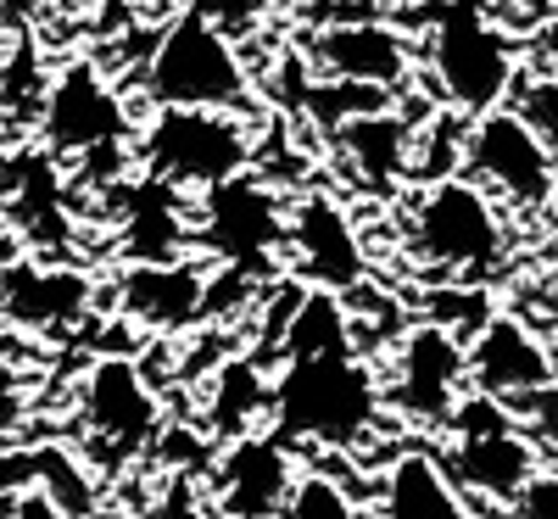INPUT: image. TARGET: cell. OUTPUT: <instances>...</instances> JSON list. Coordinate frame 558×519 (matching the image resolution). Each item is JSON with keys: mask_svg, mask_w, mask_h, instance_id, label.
<instances>
[{"mask_svg": "<svg viewBox=\"0 0 558 519\" xmlns=\"http://www.w3.org/2000/svg\"><path fill=\"white\" fill-rule=\"evenodd\" d=\"M34 481L51 492L57 503H68L73 514H89V475L78 469V458H68L62 447H45V452H34Z\"/></svg>", "mask_w": 558, "mask_h": 519, "instance_id": "cell-22", "label": "cell"}, {"mask_svg": "<svg viewBox=\"0 0 558 519\" xmlns=\"http://www.w3.org/2000/svg\"><path fill=\"white\" fill-rule=\"evenodd\" d=\"M279 519H368L357 508V497L336 481V475H324V469H302L286 508H279Z\"/></svg>", "mask_w": 558, "mask_h": 519, "instance_id": "cell-21", "label": "cell"}, {"mask_svg": "<svg viewBox=\"0 0 558 519\" xmlns=\"http://www.w3.org/2000/svg\"><path fill=\"white\" fill-rule=\"evenodd\" d=\"M514 519H558V469H536V481L514 503Z\"/></svg>", "mask_w": 558, "mask_h": 519, "instance_id": "cell-25", "label": "cell"}, {"mask_svg": "<svg viewBox=\"0 0 558 519\" xmlns=\"http://www.w3.org/2000/svg\"><path fill=\"white\" fill-rule=\"evenodd\" d=\"M0 73H7V62H0Z\"/></svg>", "mask_w": 558, "mask_h": 519, "instance_id": "cell-30", "label": "cell"}, {"mask_svg": "<svg viewBox=\"0 0 558 519\" xmlns=\"http://www.w3.org/2000/svg\"><path fill=\"white\" fill-rule=\"evenodd\" d=\"M39 129L51 140V152H62V157H101V152L123 146V101L89 62H73L45 89Z\"/></svg>", "mask_w": 558, "mask_h": 519, "instance_id": "cell-13", "label": "cell"}, {"mask_svg": "<svg viewBox=\"0 0 558 519\" xmlns=\"http://www.w3.org/2000/svg\"><path fill=\"white\" fill-rule=\"evenodd\" d=\"M7 519H78L68 503H57L51 492H45L39 481L34 486H23L17 497H12V508H7Z\"/></svg>", "mask_w": 558, "mask_h": 519, "instance_id": "cell-26", "label": "cell"}, {"mask_svg": "<svg viewBox=\"0 0 558 519\" xmlns=\"http://www.w3.org/2000/svg\"><path fill=\"white\" fill-rule=\"evenodd\" d=\"M536 297H542V307H547V318L558 324V257H547V268L536 274Z\"/></svg>", "mask_w": 558, "mask_h": 519, "instance_id": "cell-27", "label": "cell"}, {"mask_svg": "<svg viewBox=\"0 0 558 519\" xmlns=\"http://www.w3.org/2000/svg\"><path fill=\"white\" fill-rule=\"evenodd\" d=\"M118 313L151 336H179L196 318L213 313V274L179 257L157 263H129L118 279Z\"/></svg>", "mask_w": 558, "mask_h": 519, "instance_id": "cell-14", "label": "cell"}, {"mask_svg": "<svg viewBox=\"0 0 558 519\" xmlns=\"http://www.w3.org/2000/svg\"><path fill=\"white\" fill-rule=\"evenodd\" d=\"M286 213L268 184H257L252 173H235L202 191V241L213 257L235 263V268H257L274 246H286Z\"/></svg>", "mask_w": 558, "mask_h": 519, "instance_id": "cell-11", "label": "cell"}, {"mask_svg": "<svg viewBox=\"0 0 558 519\" xmlns=\"http://www.w3.org/2000/svg\"><path fill=\"white\" fill-rule=\"evenodd\" d=\"M408 252L436 279L486 286L508 263V207L475 179H430L408 213Z\"/></svg>", "mask_w": 558, "mask_h": 519, "instance_id": "cell-2", "label": "cell"}, {"mask_svg": "<svg viewBox=\"0 0 558 519\" xmlns=\"http://www.w3.org/2000/svg\"><path fill=\"white\" fill-rule=\"evenodd\" d=\"M452 442H447V469H452V481L481 497V503H502V508H514L520 492L536 481V469H542V447L536 436L520 424V413L486 397V391H470L458 402L452 413Z\"/></svg>", "mask_w": 558, "mask_h": 519, "instance_id": "cell-5", "label": "cell"}, {"mask_svg": "<svg viewBox=\"0 0 558 519\" xmlns=\"http://www.w3.org/2000/svg\"><path fill=\"white\" fill-rule=\"evenodd\" d=\"M89 297H96V286L68 263L17 257L0 268V318L17 329H34V336L78 324L89 313Z\"/></svg>", "mask_w": 558, "mask_h": 519, "instance_id": "cell-16", "label": "cell"}, {"mask_svg": "<svg viewBox=\"0 0 558 519\" xmlns=\"http://www.w3.org/2000/svg\"><path fill=\"white\" fill-rule=\"evenodd\" d=\"M252 157L257 140L246 118L218 107H162L146 129V146H140L146 173L173 191H213V184L246 173Z\"/></svg>", "mask_w": 558, "mask_h": 519, "instance_id": "cell-7", "label": "cell"}, {"mask_svg": "<svg viewBox=\"0 0 558 519\" xmlns=\"http://www.w3.org/2000/svg\"><path fill=\"white\" fill-rule=\"evenodd\" d=\"M558 386V352L520 313H492L470 336V391L520 408Z\"/></svg>", "mask_w": 558, "mask_h": 519, "instance_id": "cell-10", "label": "cell"}, {"mask_svg": "<svg viewBox=\"0 0 558 519\" xmlns=\"http://www.w3.org/2000/svg\"><path fill=\"white\" fill-rule=\"evenodd\" d=\"M146 89L157 107H218V112L252 107V79L235 51V34L213 12H179L162 28L146 62Z\"/></svg>", "mask_w": 558, "mask_h": 519, "instance_id": "cell-4", "label": "cell"}, {"mask_svg": "<svg viewBox=\"0 0 558 519\" xmlns=\"http://www.w3.org/2000/svg\"><path fill=\"white\" fill-rule=\"evenodd\" d=\"M274 413V381H263V369L252 358H229L213 374V397H207V431L223 442L252 436V424Z\"/></svg>", "mask_w": 558, "mask_h": 519, "instance_id": "cell-19", "label": "cell"}, {"mask_svg": "<svg viewBox=\"0 0 558 519\" xmlns=\"http://www.w3.org/2000/svg\"><path fill=\"white\" fill-rule=\"evenodd\" d=\"M307 62H318L324 79L391 89L408 79V39L391 23H336L307 39Z\"/></svg>", "mask_w": 558, "mask_h": 519, "instance_id": "cell-17", "label": "cell"}, {"mask_svg": "<svg viewBox=\"0 0 558 519\" xmlns=\"http://www.w3.org/2000/svg\"><path fill=\"white\" fill-rule=\"evenodd\" d=\"M430 79L441 101L463 118H481L508 107L520 84V45L497 17H486L481 0H452L430 23Z\"/></svg>", "mask_w": 558, "mask_h": 519, "instance_id": "cell-3", "label": "cell"}, {"mask_svg": "<svg viewBox=\"0 0 558 519\" xmlns=\"http://www.w3.org/2000/svg\"><path fill=\"white\" fill-rule=\"evenodd\" d=\"M542 218H547V257H558V196L547 202V213H542Z\"/></svg>", "mask_w": 558, "mask_h": 519, "instance_id": "cell-29", "label": "cell"}, {"mask_svg": "<svg viewBox=\"0 0 558 519\" xmlns=\"http://www.w3.org/2000/svg\"><path fill=\"white\" fill-rule=\"evenodd\" d=\"M23 419H28V386H23V374L0 358V447L23 431Z\"/></svg>", "mask_w": 558, "mask_h": 519, "instance_id": "cell-24", "label": "cell"}, {"mask_svg": "<svg viewBox=\"0 0 558 519\" xmlns=\"http://www.w3.org/2000/svg\"><path fill=\"white\" fill-rule=\"evenodd\" d=\"M78 424H84V447H96L101 463L146 452L162 431V402L151 374L123 352H101L78 381Z\"/></svg>", "mask_w": 558, "mask_h": 519, "instance_id": "cell-9", "label": "cell"}, {"mask_svg": "<svg viewBox=\"0 0 558 519\" xmlns=\"http://www.w3.org/2000/svg\"><path fill=\"white\" fill-rule=\"evenodd\" d=\"M536 62H542V73H558V17L542 23V34H536Z\"/></svg>", "mask_w": 558, "mask_h": 519, "instance_id": "cell-28", "label": "cell"}, {"mask_svg": "<svg viewBox=\"0 0 558 519\" xmlns=\"http://www.w3.org/2000/svg\"><path fill=\"white\" fill-rule=\"evenodd\" d=\"M286 257L318 291H352L368 279V257H363L352 213L318 191L291 202V213H286Z\"/></svg>", "mask_w": 558, "mask_h": 519, "instance_id": "cell-12", "label": "cell"}, {"mask_svg": "<svg viewBox=\"0 0 558 519\" xmlns=\"http://www.w3.org/2000/svg\"><path fill=\"white\" fill-rule=\"evenodd\" d=\"M336 134H341V146L352 152V162H357V173H363L368 184H391V179L408 168V134H413V129H408L402 118H391L386 107L347 118Z\"/></svg>", "mask_w": 558, "mask_h": 519, "instance_id": "cell-20", "label": "cell"}, {"mask_svg": "<svg viewBox=\"0 0 558 519\" xmlns=\"http://www.w3.org/2000/svg\"><path fill=\"white\" fill-rule=\"evenodd\" d=\"M458 173L475 179L481 191H492L508 213H520V218L547 213V202L558 196V152L531 129V118L514 101L470 118Z\"/></svg>", "mask_w": 558, "mask_h": 519, "instance_id": "cell-6", "label": "cell"}, {"mask_svg": "<svg viewBox=\"0 0 558 519\" xmlns=\"http://www.w3.org/2000/svg\"><path fill=\"white\" fill-rule=\"evenodd\" d=\"M514 107L531 118V129L558 152V73H520Z\"/></svg>", "mask_w": 558, "mask_h": 519, "instance_id": "cell-23", "label": "cell"}, {"mask_svg": "<svg viewBox=\"0 0 558 519\" xmlns=\"http://www.w3.org/2000/svg\"><path fill=\"white\" fill-rule=\"evenodd\" d=\"M296 475L302 469L291 463V442L252 431L223 447L218 475H213V503L223 519H279Z\"/></svg>", "mask_w": 558, "mask_h": 519, "instance_id": "cell-15", "label": "cell"}, {"mask_svg": "<svg viewBox=\"0 0 558 519\" xmlns=\"http://www.w3.org/2000/svg\"><path fill=\"white\" fill-rule=\"evenodd\" d=\"M386 408L418 431H447L458 402L470 397V341L458 329L418 318L386 347Z\"/></svg>", "mask_w": 558, "mask_h": 519, "instance_id": "cell-8", "label": "cell"}, {"mask_svg": "<svg viewBox=\"0 0 558 519\" xmlns=\"http://www.w3.org/2000/svg\"><path fill=\"white\" fill-rule=\"evenodd\" d=\"M386 413V386L357 347L279 358L274 374V436L318 452H357Z\"/></svg>", "mask_w": 558, "mask_h": 519, "instance_id": "cell-1", "label": "cell"}, {"mask_svg": "<svg viewBox=\"0 0 558 519\" xmlns=\"http://www.w3.org/2000/svg\"><path fill=\"white\" fill-rule=\"evenodd\" d=\"M368 519H475L470 492L436 452H397L368 497Z\"/></svg>", "mask_w": 558, "mask_h": 519, "instance_id": "cell-18", "label": "cell"}]
</instances>
